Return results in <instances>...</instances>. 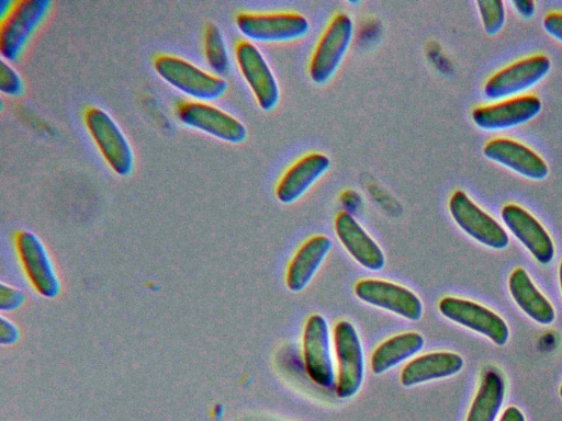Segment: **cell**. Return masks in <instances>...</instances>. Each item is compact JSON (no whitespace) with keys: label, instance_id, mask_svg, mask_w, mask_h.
<instances>
[{"label":"cell","instance_id":"7402d4cb","mask_svg":"<svg viewBox=\"0 0 562 421\" xmlns=\"http://www.w3.org/2000/svg\"><path fill=\"white\" fill-rule=\"evenodd\" d=\"M425 344L424 337L415 331L395 334L379 344L371 354L370 366L381 375L416 355Z\"/></svg>","mask_w":562,"mask_h":421},{"label":"cell","instance_id":"ffe728a7","mask_svg":"<svg viewBox=\"0 0 562 421\" xmlns=\"http://www.w3.org/2000/svg\"><path fill=\"white\" fill-rule=\"evenodd\" d=\"M331 240L325 235L308 238L292 258L286 271V286L291 292H302L313 280L331 249Z\"/></svg>","mask_w":562,"mask_h":421},{"label":"cell","instance_id":"484cf974","mask_svg":"<svg viewBox=\"0 0 562 421\" xmlns=\"http://www.w3.org/2000/svg\"><path fill=\"white\" fill-rule=\"evenodd\" d=\"M0 90L12 96L23 91V81L19 72L7 60L0 61Z\"/></svg>","mask_w":562,"mask_h":421},{"label":"cell","instance_id":"7a4b0ae2","mask_svg":"<svg viewBox=\"0 0 562 421\" xmlns=\"http://www.w3.org/2000/svg\"><path fill=\"white\" fill-rule=\"evenodd\" d=\"M83 121L110 168L119 175H128L134 168V153L115 120L106 111L89 106Z\"/></svg>","mask_w":562,"mask_h":421},{"label":"cell","instance_id":"f1b7e54d","mask_svg":"<svg viewBox=\"0 0 562 421\" xmlns=\"http://www.w3.org/2000/svg\"><path fill=\"white\" fill-rule=\"evenodd\" d=\"M499 421H526L525 416L520 409L515 406L506 408Z\"/></svg>","mask_w":562,"mask_h":421},{"label":"cell","instance_id":"cb8c5ba5","mask_svg":"<svg viewBox=\"0 0 562 421\" xmlns=\"http://www.w3.org/2000/svg\"><path fill=\"white\" fill-rule=\"evenodd\" d=\"M204 52L209 67L217 75H225L229 69V57L220 27L207 23L204 31Z\"/></svg>","mask_w":562,"mask_h":421},{"label":"cell","instance_id":"9c48e42d","mask_svg":"<svg viewBox=\"0 0 562 421\" xmlns=\"http://www.w3.org/2000/svg\"><path fill=\"white\" fill-rule=\"evenodd\" d=\"M438 310L447 319L488 338L497 345H504L508 340L509 329L503 318L477 303L447 296L438 303Z\"/></svg>","mask_w":562,"mask_h":421},{"label":"cell","instance_id":"3957f363","mask_svg":"<svg viewBox=\"0 0 562 421\" xmlns=\"http://www.w3.org/2000/svg\"><path fill=\"white\" fill-rule=\"evenodd\" d=\"M334 345L337 359L336 394L341 399L351 398L358 394L364 378L363 348L351 322L341 320L335 325Z\"/></svg>","mask_w":562,"mask_h":421},{"label":"cell","instance_id":"e0dca14e","mask_svg":"<svg viewBox=\"0 0 562 421\" xmlns=\"http://www.w3.org/2000/svg\"><path fill=\"white\" fill-rule=\"evenodd\" d=\"M483 153L487 159L531 180H543L549 173L546 161L538 153L513 139H492L485 144Z\"/></svg>","mask_w":562,"mask_h":421},{"label":"cell","instance_id":"ac0fdd59","mask_svg":"<svg viewBox=\"0 0 562 421\" xmlns=\"http://www.w3.org/2000/svg\"><path fill=\"white\" fill-rule=\"evenodd\" d=\"M330 167L321 152H311L296 160L280 178L276 196L283 204L297 201Z\"/></svg>","mask_w":562,"mask_h":421},{"label":"cell","instance_id":"4dcf8cb0","mask_svg":"<svg viewBox=\"0 0 562 421\" xmlns=\"http://www.w3.org/2000/svg\"><path fill=\"white\" fill-rule=\"evenodd\" d=\"M559 395H560V397L562 398V384H561V386H560V388H559Z\"/></svg>","mask_w":562,"mask_h":421},{"label":"cell","instance_id":"4316f807","mask_svg":"<svg viewBox=\"0 0 562 421\" xmlns=\"http://www.w3.org/2000/svg\"><path fill=\"white\" fill-rule=\"evenodd\" d=\"M544 31L562 43V13L550 12L543 19Z\"/></svg>","mask_w":562,"mask_h":421},{"label":"cell","instance_id":"5bb4252c","mask_svg":"<svg viewBox=\"0 0 562 421\" xmlns=\"http://www.w3.org/2000/svg\"><path fill=\"white\" fill-rule=\"evenodd\" d=\"M541 109L540 99L527 94L479 106L472 111L471 117L481 129L501 130L527 123L536 117Z\"/></svg>","mask_w":562,"mask_h":421},{"label":"cell","instance_id":"30bf717a","mask_svg":"<svg viewBox=\"0 0 562 421\" xmlns=\"http://www.w3.org/2000/svg\"><path fill=\"white\" fill-rule=\"evenodd\" d=\"M303 359L310 378L318 386L336 385L327 320L322 315L308 317L303 332Z\"/></svg>","mask_w":562,"mask_h":421},{"label":"cell","instance_id":"83f0119b","mask_svg":"<svg viewBox=\"0 0 562 421\" xmlns=\"http://www.w3.org/2000/svg\"><path fill=\"white\" fill-rule=\"evenodd\" d=\"M512 3L525 18H531L536 11V4L531 0H514Z\"/></svg>","mask_w":562,"mask_h":421},{"label":"cell","instance_id":"8992f818","mask_svg":"<svg viewBox=\"0 0 562 421\" xmlns=\"http://www.w3.org/2000/svg\"><path fill=\"white\" fill-rule=\"evenodd\" d=\"M236 25L243 35L258 42L296 39L310 30L307 19L296 12H239Z\"/></svg>","mask_w":562,"mask_h":421},{"label":"cell","instance_id":"d6986e66","mask_svg":"<svg viewBox=\"0 0 562 421\" xmlns=\"http://www.w3.org/2000/svg\"><path fill=\"white\" fill-rule=\"evenodd\" d=\"M463 359L449 351H437L411 360L402 369L400 380L404 387L442 379L459 373Z\"/></svg>","mask_w":562,"mask_h":421},{"label":"cell","instance_id":"44dd1931","mask_svg":"<svg viewBox=\"0 0 562 421\" xmlns=\"http://www.w3.org/2000/svg\"><path fill=\"white\" fill-rule=\"evenodd\" d=\"M508 288L516 305L529 318L544 326L554 321L553 306L538 291L526 270L517 268L512 272L508 278Z\"/></svg>","mask_w":562,"mask_h":421},{"label":"cell","instance_id":"4fadbf2b","mask_svg":"<svg viewBox=\"0 0 562 421\" xmlns=\"http://www.w3.org/2000/svg\"><path fill=\"white\" fill-rule=\"evenodd\" d=\"M235 56L260 109H274L280 98L279 86L260 50L250 42L240 41L235 46Z\"/></svg>","mask_w":562,"mask_h":421},{"label":"cell","instance_id":"8fae6325","mask_svg":"<svg viewBox=\"0 0 562 421\" xmlns=\"http://www.w3.org/2000/svg\"><path fill=\"white\" fill-rule=\"evenodd\" d=\"M551 61L544 55H533L498 70L484 84V95L499 100L517 95L541 81L550 71Z\"/></svg>","mask_w":562,"mask_h":421},{"label":"cell","instance_id":"ba28073f","mask_svg":"<svg viewBox=\"0 0 562 421\" xmlns=\"http://www.w3.org/2000/svg\"><path fill=\"white\" fill-rule=\"evenodd\" d=\"M177 116L184 125L226 143L239 144L247 137V128L239 120L207 102H181Z\"/></svg>","mask_w":562,"mask_h":421},{"label":"cell","instance_id":"2e32d148","mask_svg":"<svg viewBox=\"0 0 562 421\" xmlns=\"http://www.w3.org/2000/svg\"><path fill=\"white\" fill-rule=\"evenodd\" d=\"M334 227L338 240L356 262L370 271L384 268L385 255L382 249L351 214L340 212Z\"/></svg>","mask_w":562,"mask_h":421},{"label":"cell","instance_id":"52a82bcc","mask_svg":"<svg viewBox=\"0 0 562 421\" xmlns=\"http://www.w3.org/2000/svg\"><path fill=\"white\" fill-rule=\"evenodd\" d=\"M448 207L454 223L481 244L497 250L508 246L509 237L505 229L463 191L452 193Z\"/></svg>","mask_w":562,"mask_h":421},{"label":"cell","instance_id":"277c9868","mask_svg":"<svg viewBox=\"0 0 562 421\" xmlns=\"http://www.w3.org/2000/svg\"><path fill=\"white\" fill-rule=\"evenodd\" d=\"M49 0H18L1 18L0 53L4 60H14L46 16Z\"/></svg>","mask_w":562,"mask_h":421},{"label":"cell","instance_id":"6da1fadb","mask_svg":"<svg viewBox=\"0 0 562 421\" xmlns=\"http://www.w3.org/2000/svg\"><path fill=\"white\" fill-rule=\"evenodd\" d=\"M154 67L167 83L195 101L216 100L227 90V82L223 78L175 55H157Z\"/></svg>","mask_w":562,"mask_h":421},{"label":"cell","instance_id":"603a6c76","mask_svg":"<svg viewBox=\"0 0 562 421\" xmlns=\"http://www.w3.org/2000/svg\"><path fill=\"white\" fill-rule=\"evenodd\" d=\"M505 397V382L495 367H487L481 377L476 395L465 421H495Z\"/></svg>","mask_w":562,"mask_h":421},{"label":"cell","instance_id":"5b68a950","mask_svg":"<svg viewBox=\"0 0 562 421\" xmlns=\"http://www.w3.org/2000/svg\"><path fill=\"white\" fill-rule=\"evenodd\" d=\"M353 33V23L346 13H337L323 32L310 60L308 75L313 82H327L338 69Z\"/></svg>","mask_w":562,"mask_h":421},{"label":"cell","instance_id":"9a60e30c","mask_svg":"<svg viewBox=\"0 0 562 421\" xmlns=\"http://www.w3.org/2000/svg\"><path fill=\"white\" fill-rule=\"evenodd\" d=\"M501 216L505 226L539 263L548 264L553 260V241L530 213L519 205L507 204L502 208Z\"/></svg>","mask_w":562,"mask_h":421},{"label":"cell","instance_id":"f546056e","mask_svg":"<svg viewBox=\"0 0 562 421\" xmlns=\"http://www.w3.org/2000/svg\"><path fill=\"white\" fill-rule=\"evenodd\" d=\"M559 282H560V287H561V292H562V261L559 266Z\"/></svg>","mask_w":562,"mask_h":421},{"label":"cell","instance_id":"7c38bea8","mask_svg":"<svg viewBox=\"0 0 562 421\" xmlns=\"http://www.w3.org/2000/svg\"><path fill=\"white\" fill-rule=\"evenodd\" d=\"M355 295L366 304L411 321L423 316V303L414 292L385 280H361L355 285Z\"/></svg>","mask_w":562,"mask_h":421},{"label":"cell","instance_id":"d4e9b609","mask_svg":"<svg viewBox=\"0 0 562 421\" xmlns=\"http://www.w3.org/2000/svg\"><path fill=\"white\" fill-rule=\"evenodd\" d=\"M483 27L488 35L497 34L505 23L504 2L501 0H481L476 2Z\"/></svg>","mask_w":562,"mask_h":421}]
</instances>
